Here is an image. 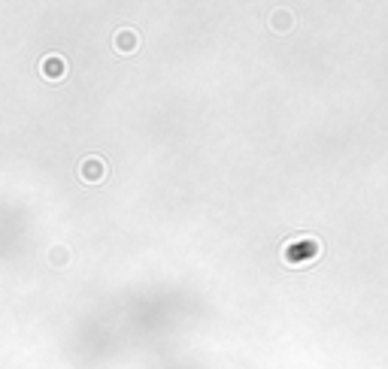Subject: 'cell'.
<instances>
[{"instance_id": "3957f363", "label": "cell", "mask_w": 388, "mask_h": 369, "mask_svg": "<svg viewBox=\"0 0 388 369\" xmlns=\"http://www.w3.org/2000/svg\"><path fill=\"white\" fill-rule=\"evenodd\" d=\"M113 45H116V52L131 55L137 45H140V40H137V31H134V27H125V31H118L116 40H113Z\"/></svg>"}, {"instance_id": "6da1fadb", "label": "cell", "mask_w": 388, "mask_h": 369, "mask_svg": "<svg viewBox=\"0 0 388 369\" xmlns=\"http://www.w3.org/2000/svg\"><path fill=\"white\" fill-rule=\"evenodd\" d=\"M79 179L85 184H100L106 179V161L97 158V154H91V158H85L79 164Z\"/></svg>"}, {"instance_id": "7a4b0ae2", "label": "cell", "mask_w": 388, "mask_h": 369, "mask_svg": "<svg viewBox=\"0 0 388 369\" xmlns=\"http://www.w3.org/2000/svg\"><path fill=\"white\" fill-rule=\"evenodd\" d=\"M40 76L52 79V82L64 79V76H67V61H64L61 55H46V58L40 61Z\"/></svg>"}]
</instances>
